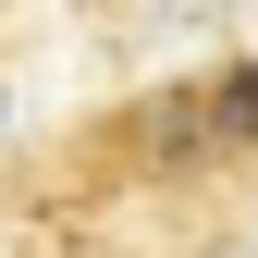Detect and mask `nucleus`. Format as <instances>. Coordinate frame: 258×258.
I'll use <instances>...</instances> for the list:
<instances>
[{
	"label": "nucleus",
	"mask_w": 258,
	"mask_h": 258,
	"mask_svg": "<svg viewBox=\"0 0 258 258\" xmlns=\"http://www.w3.org/2000/svg\"><path fill=\"white\" fill-rule=\"evenodd\" d=\"M258 148V61H209V74H172L148 111L99 123V160H123V184H209Z\"/></svg>",
	"instance_id": "f257e3e1"
}]
</instances>
